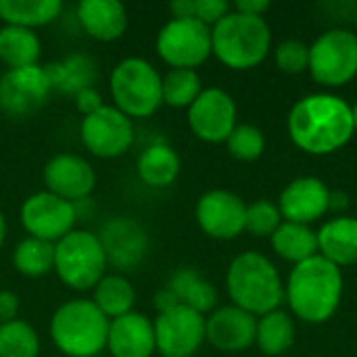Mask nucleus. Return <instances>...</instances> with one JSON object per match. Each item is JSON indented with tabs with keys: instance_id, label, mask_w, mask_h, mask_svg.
<instances>
[{
	"instance_id": "obj_1",
	"label": "nucleus",
	"mask_w": 357,
	"mask_h": 357,
	"mask_svg": "<svg viewBox=\"0 0 357 357\" xmlns=\"http://www.w3.org/2000/svg\"><path fill=\"white\" fill-rule=\"evenodd\" d=\"M287 130L293 144L303 153L333 155L356 134L351 105L331 92L307 94L293 105Z\"/></svg>"
},
{
	"instance_id": "obj_2",
	"label": "nucleus",
	"mask_w": 357,
	"mask_h": 357,
	"mask_svg": "<svg viewBox=\"0 0 357 357\" xmlns=\"http://www.w3.org/2000/svg\"><path fill=\"white\" fill-rule=\"evenodd\" d=\"M343 299V272L322 255L293 266L284 284V301L295 318L307 324L328 322Z\"/></svg>"
},
{
	"instance_id": "obj_3",
	"label": "nucleus",
	"mask_w": 357,
	"mask_h": 357,
	"mask_svg": "<svg viewBox=\"0 0 357 357\" xmlns=\"http://www.w3.org/2000/svg\"><path fill=\"white\" fill-rule=\"evenodd\" d=\"M226 291L232 305L255 318L278 310L284 301V284L276 266L255 251H245L230 261Z\"/></svg>"
},
{
	"instance_id": "obj_4",
	"label": "nucleus",
	"mask_w": 357,
	"mask_h": 357,
	"mask_svg": "<svg viewBox=\"0 0 357 357\" xmlns=\"http://www.w3.org/2000/svg\"><path fill=\"white\" fill-rule=\"evenodd\" d=\"M272 48V29L264 17L230 10L211 27V54L232 71L257 67Z\"/></svg>"
},
{
	"instance_id": "obj_5",
	"label": "nucleus",
	"mask_w": 357,
	"mask_h": 357,
	"mask_svg": "<svg viewBox=\"0 0 357 357\" xmlns=\"http://www.w3.org/2000/svg\"><path fill=\"white\" fill-rule=\"evenodd\" d=\"M109 318L92 299H71L50 318V339L67 357H96L107 347Z\"/></svg>"
},
{
	"instance_id": "obj_6",
	"label": "nucleus",
	"mask_w": 357,
	"mask_h": 357,
	"mask_svg": "<svg viewBox=\"0 0 357 357\" xmlns=\"http://www.w3.org/2000/svg\"><path fill=\"white\" fill-rule=\"evenodd\" d=\"M109 90L113 107L130 119L151 117L163 105L161 75L140 56H128L113 67Z\"/></svg>"
},
{
	"instance_id": "obj_7",
	"label": "nucleus",
	"mask_w": 357,
	"mask_h": 357,
	"mask_svg": "<svg viewBox=\"0 0 357 357\" xmlns=\"http://www.w3.org/2000/svg\"><path fill=\"white\" fill-rule=\"evenodd\" d=\"M107 257L96 234L73 230L54 243V272L73 291L94 289L107 272Z\"/></svg>"
},
{
	"instance_id": "obj_8",
	"label": "nucleus",
	"mask_w": 357,
	"mask_h": 357,
	"mask_svg": "<svg viewBox=\"0 0 357 357\" xmlns=\"http://www.w3.org/2000/svg\"><path fill=\"white\" fill-rule=\"evenodd\" d=\"M310 73L326 88L347 86L357 75V33L333 27L310 46Z\"/></svg>"
},
{
	"instance_id": "obj_9",
	"label": "nucleus",
	"mask_w": 357,
	"mask_h": 357,
	"mask_svg": "<svg viewBox=\"0 0 357 357\" xmlns=\"http://www.w3.org/2000/svg\"><path fill=\"white\" fill-rule=\"evenodd\" d=\"M157 54L172 69H197L211 56V27L197 19H169L157 33Z\"/></svg>"
},
{
	"instance_id": "obj_10",
	"label": "nucleus",
	"mask_w": 357,
	"mask_h": 357,
	"mask_svg": "<svg viewBox=\"0 0 357 357\" xmlns=\"http://www.w3.org/2000/svg\"><path fill=\"white\" fill-rule=\"evenodd\" d=\"M79 138L94 157L115 159L132 149L134 121L113 105H102L98 111L82 119Z\"/></svg>"
},
{
	"instance_id": "obj_11",
	"label": "nucleus",
	"mask_w": 357,
	"mask_h": 357,
	"mask_svg": "<svg viewBox=\"0 0 357 357\" xmlns=\"http://www.w3.org/2000/svg\"><path fill=\"white\" fill-rule=\"evenodd\" d=\"M153 328L157 351L163 357H195L205 343V316L182 303L157 314Z\"/></svg>"
},
{
	"instance_id": "obj_12",
	"label": "nucleus",
	"mask_w": 357,
	"mask_h": 357,
	"mask_svg": "<svg viewBox=\"0 0 357 357\" xmlns=\"http://www.w3.org/2000/svg\"><path fill=\"white\" fill-rule=\"evenodd\" d=\"M77 222V209L73 203L48 192L40 190L27 197L21 205V224L25 232L33 238L46 243H59Z\"/></svg>"
},
{
	"instance_id": "obj_13",
	"label": "nucleus",
	"mask_w": 357,
	"mask_h": 357,
	"mask_svg": "<svg viewBox=\"0 0 357 357\" xmlns=\"http://www.w3.org/2000/svg\"><path fill=\"white\" fill-rule=\"evenodd\" d=\"M236 102L222 88H203L188 107V126L192 134L209 144L226 142L236 128Z\"/></svg>"
},
{
	"instance_id": "obj_14",
	"label": "nucleus",
	"mask_w": 357,
	"mask_h": 357,
	"mask_svg": "<svg viewBox=\"0 0 357 357\" xmlns=\"http://www.w3.org/2000/svg\"><path fill=\"white\" fill-rule=\"evenodd\" d=\"M199 228L218 241H232L245 232L247 203L230 190H209L199 197L195 207Z\"/></svg>"
},
{
	"instance_id": "obj_15",
	"label": "nucleus",
	"mask_w": 357,
	"mask_h": 357,
	"mask_svg": "<svg viewBox=\"0 0 357 357\" xmlns=\"http://www.w3.org/2000/svg\"><path fill=\"white\" fill-rule=\"evenodd\" d=\"M96 236L102 245L107 264L119 272L136 270L151 247L144 226L132 218H113L105 222Z\"/></svg>"
},
{
	"instance_id": "obj_16",
	"label": "nucleus",
	"mask_w": 357,
	"mask_h": 357,
	"mask_svg": "<svg viewBox=\"0 0 357 357\" xmlns=\"http://www.w3.org/2000/svg\"><path fill=\"white\" fill-rule=\"evenodd\" d=\"M52 92L44 65L8 69L0 77V109L13 117L38 111Z\"/></svg>"
},
{
	"instance_id": "obj_17",
	"label": "nucleus",
	"mask_w": 357,
	"mask_h": 357,
	"mask_svg": "<svg viewBox=\"0 0 357 357\" xmlns=\"http://www.w3.org/2000/svg\"><path fill=\"white\" fill-rule=\"evenodd\" d=\"M42 180L48 192L75 205L92 195L96 186V172L84 157L59 153L44 165Z\"/></svg>"
},
{
	"instance_id": "obj_18",
	"label": "nucleus",
	"mask_w": 357,
	"mask_h": 357,
	"mask_svg": "<svg viewBox=\"0 0 357 357\" xmlns=\"http://www.w3.org/2000/svg\"><path fill=\"white\" fill-rule=\"evenodd\" d=\"M278 209L284 222L312 226L331 211V190L324 180L316 176L295 178L282 188Z\"/></svg>"
},
{
	"instance_id": "obj_19",
	"label": "nucleus",
	"mask_w": 357,
	"mask_h": 357,
	"mask_svg": "<svg viewBox=\"0 0 357 357\" xmlns=\"http://www.w3.org/2000/svg\"><path fill=\"white\" fill-rule=\"evenodd\" d=\"M257 318L236 305L215 307L205 316V341L224 354H241L255 345Z\"/></svg>"
},
{
	"instance_id": "obj_20",
	"label": "nucleus",
	"mask_w": 357,
	"mask_h": 357,
	"mask_svg": "<svg viewBox=\"0 0 357 357\" xmlns=\"http://www.w3.org/2000/svg\"><path fill=\"white\" fill-rule=\"evenodd\" d=\"M107 349L111 357H151L157 351L153 320L140 312L111 320Z\"/></svg>"
},
{
	"instance_id": "obj_21",
	"label": "nucleus",
	"mask_w": 357,
	"mask_h": 357,
	"mask_svg": "<svg viewBox=\"0 0 357 357\" xmlns=\"http://www.w3.org/2000/svg\"><path fill=\"white\" fill-rule=\"evenodd\" d=\"M75 15L84 31L98 42H113L128 27V10L117 0H82Z\"/></svg>"
},
{
	"instance_id": "obj_22",
	"label": "nucleus",
	"mask_w": 357,
	"mask_h": 357,
	"mask_svg": "<svg viewBox=\"0 0 357 357\" xmlns=\"http://www.w3.org/2000/svg\"><path fill=\"white\" fill-rule=\"evenodd\" d=\"M318 255L347 268L357 264V218L339 215L328 220L318 232Z\"/></svg>"
},
{
	"instance_id": "obj_23",
	"label": "nucleus",
	"mask_w": 357,
	"mask_h": 357,
	"mask_svg": "<svg viewBox=\"0 0 357 357\" xmlns=\"http://www.w3.org/2000/svg\"><path fill=\"white\" fill-rule=\"evenodd\" d=\"M44 71L50 82V88L61 94H69V96H75L82 90L92 88L94 79H96L94 59L88 54H82V52H75L61 61L48 63V65H44Z\"/></svg>"
},
{
	"instance_id": "obj_24",
	"label": "nucleus",
	"mask_w": 357,
	"mask_h": 357,
	"mask_svg": "<svg viewBox=\"0 0 357 357\" xmlns=\"http://www.w3.org/2000/svg\"><path fill=\"white\" fill-rule=\"evenodd\" d=\"M182 169L180 155L167 142L149 144L136 161L138 178L151 188H167L172 186Z\"/></svg>"
},
{
	"instance_id": "obj_25",
	"label": "nucleus",
	"mask_w": 357,
	"mask_h": 357,
	"mask_svg": "<svg viewBox=\"0 0 357 357\" xmlns=\"http://www.w3.org/2000/svg\"><path fill=\"white\" fill-rule=\"evenodd\" d=\"M178 301L203 316L211 314L218 305L215 287L195 268H180L167 282Z\"/></svg>"
},
{
	"instance_id": "obj_26",
	"label": "nucleus",
	"mask_w": 357,
	"mask_h": 357,
	"mask_svg": "<svg viewBox=\"0 0 357 357\" xmlns=\"http://www.w3.org/2000/svg\"><path fill=\"white\" fill-rule=\"evenodd\" d=\"M270 243L274 253L293 266H299L318 255V234L303 224L282 222L270 236Z\"/></svg>"
},
{
	"instance_id": "obj_27",
	"label": "nucleus",
	"mask_w": 357,
	"mask_h": 357,
	"mask_svg": "<svg viewBox=\"0 0 357 357\" xmlns=\"http://www.w3.org/2000/svg\"><path fill=\"white\" fill-rule=\"evenodd\" d=\"M61 13V0H0V19L4 25L36 29L52 23Z\"/></svg>"
},
{
	"instance_id": "obj_28",
	"label": "nucleus",
	"mask_w": 357,
	"mask_h": 357,
	"mask_svg": "<svg viewBox=\"0 0 357 357\" xmlns=\"http://www.w3.org/2000/svg\"><path fill=\"white\" fill-rule=\"evenodd\" d=\"M92 303L109 320H115L134 312L136 291L123 274H105V278L92 289Z\"/></svg>"
},
{
	"instance_id": "obj_29",
	"label": "nucleus",
	"mask_w": 357,
	"mask_h": 357,
	"mask_svg": "<svg viewBox=\"0 0 357 357\" xmlns=\"http://www.w3.org/2000/svg\"><path fill=\"white\" fill-rule=\"evenodd\" d=\"M42 52L40 38L33 29L4 25L0 27V61L8 69H21L29 65H38Z\"/></svg>"
},
{
	"instance_id": "obj_30",
	"label": "nucleus",
	"mask_w": 357,
	"mask_h": 357,
	"mask_svg": "<svg viewBox=\"0 0 357 357\" xmlns=\"http://www.w3.org/2000/svg\"><path fill=\"white\" fill-rule=\"evenodd\" d=\"M293 343H295V322L287 312L274 310L257 318L255 345L264 356H284L293 347Z\"/></svg>"
},
{
	"instance_id": "obj_31",
	"label": "nucleus",
	"mask_w": 357,
	"mask_h": 357,
	"mask_svg": "<svg viewBox=\"0 0 357 357\" xmlns=\"http://www.w3.org/2000/svg\"><path fill=\"white\" fill-rule=\"evenodd\" d=\"M13 266L27 278H40L54 270V245L27 236L13 251Z\"/></svg>"
},
{
	"instance_id": "obj_32",
	"label": "nucleus",
	"mask_w": 357,
	"mask_h": 357,
	"mask_svg": "<svg viewBox=\"0 0 357 357\" xmlns=\"http://www.w3.org/2000/svg\"><path fill=\"white\" fill-rule=\"evenodd\" d=\"M163 105L174 109H188L203 92V82L197 69H169L161 75Z\"/></svg>"
},
{
	"instance_id": "obj_33",
	"label": "nucleus",
	"mask_w": 357,
	"mask_h": 357,
	"mask_svg": "<svg viewBox=\"0 0 357 357\" xmlns=\"http://www.w3.org/2000/svg\"><path fill=\"white\" fill-rule=\"evenodd\" d=\"M40 337L25 320L0 324V357H38Z\"/></svg>"
},
{
	"instance_id": "obj_34",
	"label": "nucleus",
	"mask_w": 357,
	"mask_h": 357,
	"mask_svg": "<svg viewBox=\"0 0 357 357\" xmlns=\"http://www.w3.org/2000/svg\"><path fill=\"white\" fill-rule=\"evenodd\" d=\"M228 153L238 161H255L266 151V136L253 123H236L226 140Z\"/></svg>"
},
{
	"instance_id": "obj_35",
	"label": "nucleus",
	"mask_w": 357,
	"mask_h": 357,
	"mask_svg": "<svg viewBox=\"0 0 357 357\" xmlns=\"http://www.w3.org/2000/svg\"><path fill=\"white\" fill-rule=\"evenodd\" d=\"M282 215L276 203L268 201V199H259L251 205H247V220H245V230L251 232L253 236L259 238H270L278 226L282 224Z\"/></svg>"
},
{
	"instance_id": "obj_36",
	"label": "nucleus",
	"mask_w": 357,
	"mask_h": 357,
	"mask_svg": "<svg viewBox=\"0 0 357 357\" xmlns=\"http://www.w3.org/2000/svg\"><path fill=\"white\" fill-rule=\"evenodd\" d=\"M276 65L280 71L297 75L310 69V46L301 40H284L276 46Z\"/></svg>"
},
{
	"instance_id": "obj_37",
	"label": "nucleus",
	"mask_w": 357,
	"mask_h": 357,
	"mask_svg": "<svg viewBox=\"0 0 357 357\" xmlns=\"http://www.w3.org/2000/svg\"><path fill=\"white\" fill-rule=\"evenodd\" d=\"M230 13V4L226 0H195V19L213 27Z\"/></svg>"
},
{
	"instance_id": "obj_38",
	"label": "nucleus",
	"mask_w": 357,
	"mask_h": 357,
	"mask_svg": "<svg viewBox=\"0 0 357 357\" xmlns=\"http://www.w3.org/2000/svg\"><path fill=\"white\" fill-rule=\"evenodd\" d=\"M75 98V107H77V111L86 117V115H92L94 111H98L105 102H102V96H100V92L92 86V88H86V90H82L79 94H75L73 96Z\"/></svg>"
},
{
	"instance_id": "obj_39",
	"label": "nucleus",
	"mask_w": 357,
	"mask_h": 357,
	"mask_svg": "<svg viewBox=\"0 0 357 357\" xmlns=\"http://www.w3.org/2000/svg\"><path fill=\"white\" fill-rule=\"evenodd\" d=\"M19 314V297L10 291H0V324L17 320Z\"/></svg>"
},
{
	"instance_id": "obj_40",
	"label": "nucleus",
	"mask_w": 357,
	"mask_h": 357,
	"mask_svg": "<svg viewBox=\"0 0 357 357\" xmlns=\"http://www.w3.org/2000/svg\"><path fill=\"white\" fill-rule=\"evenodd\" d=\"M234 10L243 15H251V17H264L270 10V2L268 0H238L234 4Z\"/></svg>"
},
{
	"instance_id": "obj_41",
	"label": "nucleus",
	"mask_w": 357,
	"mask_h": 357,
	"mask_svg": "<svg viewBox=\"0 0 357 357\" xmlns=\"http://www.w3.org/2000/svg\"><path fill=\"white\" fill-rule=\"evenodd\" d=\"M176 305H180V301H178V297L174 295V291H172L169 287L161 289V291L155 295V307H157L159 314H161V312H167V310H172V307H176Z\"/></svg>"
},
{
	"instance_id": "obj_42",
	"label": "nucleus",
	"mask_w": 357,
	"mask_h": 357,
	"mask_svg": "<svg viewBox=\"0 0 357 357\" xmlns=\"http://www.w3.org/2000/svg\"><path fill=\"white\" fill-rule=\"evenodd\" d=\"M174 19H195V0H176L169 4Z\"/></svg>"
},
{
	"instance_id": "obj_43",
	"label": "nucleus",
	"mask_w": 357,
	"mask_h": 357,
	"mask_svg": "<svg viewBox=\"0 0 357 357\" xmlns=\"http://www.w3.org/2000/svg\"><path fill=\"white\" fill-rule=\"evenodd\" d=\"M347 207V197L341 192H331V209H341Z\"/></svg>"
},
{
	"instance_id": "obj_44",
	"label": "nucleus",
	"mask_w": 357,
	"mask_h": 357,
	"mask_svg": "<svg viewBox=\"0 0 357 357\" xmlns=\"http://www.w3.org/2000/svg\"><path fill=\"white\" fill-rule=\"evenodd\" d=\"M6 232H8V228H6V218H4V213L0 211V247H2L4 241H6Z\"/></svg>"
},
{
	"instance_id": "obj_45",
	"label": "nucleus",
	"mask_w": 357,
	"mask_h": 357,
	"mask_svg": "<svg viewBox=\"0 0 357 357\" xmlns=\"http://www.w3.org/2000/svg\"><path fill=\"white\" fill-rule=\"evenodd\" d=\"M351 115H354V130L357 132V105L351 107Z\"/></svg>"
},
{
	"instance_id": "obj_46",
	"label": "nucleus",
	"mask_w": 357,
	"mask_h": 357,
	"mask_svg": "<svg viewBox=\"0 0 357 357\" xmlns=\"http://www.w3.org/2000/svg\"><path fill=\"white\" fill-rule=\"evenodd\" d=\"M356 27H357V13H356Z\"/></svg>"
}]
</instances>
